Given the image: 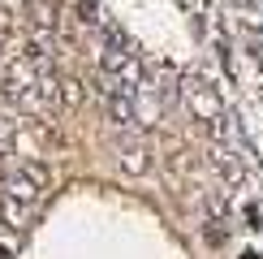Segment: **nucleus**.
<instances>
[{"instance_id": "nucleus-1", "label": "nucleus", "mask_w": 263, "mask_h": 259, "mask_svg": "<svg viewBox=\"0 0 263 259\" xmlns=\"http://www.w3.org/2000/svg\"><path fill=\"white\" fill-rule=\"evenodd\" d=\"M43 190H48V169L35 164V160H26V164H17L9 173L5 190H0V216H5V225H22L35 216V208L43 203Z\"/></svg>"}, {"instance_id": "nucleus-2", "label": "nucleus", "mask_w": 263, "mask_h": 259, "mask_svg": "<svg viewBox=\"0 0 263 259\" xmlns=\"http://www.w3.org/2000/svg\"><path fill=\"white\" fill-rule=\"evenodd\" d=\"M185 100H190V108L203 117V121H212V125L220 121V100L212 95V86H207V82H190V86H185Z\"/></svg>"}, {"instance_id": "nucleus-3", "label": "nucleus", "mask_w": 263, "mask_h": 259, "mask_svg": "<svg viewBox=\"0 0 263 259\" xmlns=\"http://www.w3.org/2000/svg\"><path fill=\"white\" fill-rule=\"evenodd\" d=\"M229 9H233L237 22H246V26H263V0H229Z\"/></svg>"}]
</instances>
